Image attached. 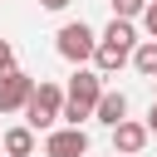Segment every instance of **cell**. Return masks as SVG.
<instances>
[{"label":"cell","mask_w":157,"mask_h":157,"mask_svg":"<svg viewBox=\"0 0 157 157\" xmlns=\"http://www.w3.org/2000/svg\"><path fill=\"white\" fill-rule=\"evenodd\" d=\"M64 103H69V88H59V83L39 78V83H34V93H29V103H25V123H29L34 132H49V128H59Z\"/></svg>","instance_id":"cell-1"},{"label":"cell","mask_w":157,"mask_h":157,"mask_svg":"<svg viewBox=\"0 0 157 157\" xmlns=\"http://www.w3.org/2000/svg\"><path fill=\"white\" fill-rule=\"evenodd\" d=\"M98 98H103V74H98V69H78V74L69 78V103H64V123H83V118H93Z\"/></svg>","instance_id":"cell-2"},{"label":"cell","mask_w":157,"mask_h":157,"mask_svg":"<svg viewBox=\"0 0 157 157\" xmlns=\"http://www.w3.org/2000/svg\"><path fill=\"white\" fill-rule=\"evenodd\" d=\"M59 54L69 59V64H88L93 54H98V34L78 20V25H64L59 29Z\"/></svg>","instance_id":"cell-3"},{"label":"cell","mask_w":157,"mask_h":157,"mask_svg":"<svg viewBox=\"0 0 157 157\" xmlns=\"http://www.w3.org/2000/svg\"><path fill=\"white\" fill-rule=\"evenodd\" d=\"M88 152V132L78 123H64V128H49L44 137V157H83Z\"/></svg>","instance_id":"cell-4"},{"label":"cell","mask_w":157,"mask_h":157,"mask_svg":"<svg viewBox=\"0 0 157 157\" xmlns=\"http://www.w3.org/2000/svg\"><path fill=\"white\" fill-rule=\"evenodd\" d=\"M29 93H34V78H29L25 69L0 74V113H20V108L29 103Z\"/></svg>","instance_id":"cell-5"},{"label":"cell","mask_w":157,"mask_h":157,"mask_svg":"<svg viewBox=\"0 0 157 157\" xmlns=\"http://www.w3.org/2000/svg\"><path fill=\"white\" fill-rule=\"evenodd\" d=\"M147 137H152V128H147V123H132V118H123V123L113 128V152H128V157H137V152L147 147Z\"/></svg>","instance_id":"cell-6"},{"label":"cell","mask_w":157,"mask_h":157,"mask_svg":"<svg viewBox=\"0 0 157 157\" xmlns=\"http://www.w3.org/2000/svg\"><path fill=\"white\" fill-rule=\"evenodd\" d=\"M93 118H98L103 128H118V123L128 118V93H118V88H103V98H98Z\"/></svg>","instance_id":"cell-7"},{"label":"cell","mask_w":157,"mask_h":157,"mask_svg":"<svg viewBox=\"0 0 157 157\" xmlns=\"http://www.w3.org/2000/svg\"><path fill=\"white\" fill-rule=\"evenodd\" d=\"M132 59V49H123V44H108V39H98V54H93V69L103 74V78H113L123 64Z\"/></svg>","instance_id":"cell-8"},{"label":"cell","mask_w":157,"mask_h":157,"mask_svg":"<svg viewBox=\"0 0 157 157\" xmlns=\"http://www.w3.org/2000/svg\"><path fill=\"white\" fill-rule=\"evenodd\" d=\"M5 152H10V157H29V152H34V128H29V123H25V128H10V132H5Z\"/></svg>","instance_id":"cell-9"},{"label":"cell","mask_w":157,"mask_h":157,"mask_svg":"<svg viewBox=\"0 0 157 157\" xmlns=\"http://www.w3.org/2000/svg\"><path fill=\"white\" fill-rule=\"evenodd\" d=\"M132 69L147 74V78H157V39H142V44L132 49Z\"/></svg>","instance_id":"cell-10"},{"label":"cell","mask_w":157,"mask_h":157,"mask_svg":"<svg viewBox=\"0 0 157 157\" xmlns=\"http://www.w3.org/2000/svg\"><path fill=\"white\" fill-rule=\"evenodd\" d=\"M113 5V15H123V20H142V10L152 5V0H108Z\"/></svg>","instance_id":"cell-11"},{"label":"cell","mask_w":157,"mask_h":157,"mask_svg":"<svg viewBox=\"0 0 157 157\" xmlns=\"http://www.w3.org/2000/svg\"><path fill=\"white\" fill-rule=\"evenodd\" d=\"M15 69V49H10V39H0V74H10Z\"/></svg>","instance_id":"cell-12"},{"label":"cell","mask_w":157,"mask_h":157,"mask_svg":"<svg viewBox=\"0 0 157 157\" xmlns=\"http://www.w3.org/2000/svg\"><path fill=\"white\" fill-rule=\"evenodd\" d=\"M142 29H147V34H152V39H157V0H152V5H147V10H142Z\"/></svg>","instance_id":"cell-13"},{"label":"cell","mask_w":157,"mask_h":157,"mask_svg":"<svg viewBox=\"0 0 157 157\" xmlns=\"http://www.w3.org/2000/svg\"><path fill=\"white\" fill-rule=\"evenodd\" d=\"M147 128L157 132V98H152V108H147Z\"/></svg>","instance_id":"cell-14"},{"label":"cell","mask_w":157,"mask_h":157,"mask_svg":"<svg viewBox=\"0 0 157 157\" xmlns=\"http://www.w3.org/2000/svg\"><path fill=\"white\" fill-rule=\"evenodd\" d=\"M39 5H44V10H64L69 0H39Z\"/></svg>","instance_id":"cell-15"},{"label":"cell","mask_w":157,"mask_h":157,"mask_svg":"<svg viewBox=\"0 0 157 157\" xmlns=\"http://www.w3.org/2000/svg\"><path fill=\"white\" fill-rule=\"evenodd\" d=\"M113 157H128V152H113Z\"/></svg>","instance_id":"cell-16"},{"label":"cell","mask_w":157,"mask_h":157,"mask_svg":"<svg viewBox=\"0 0 157 157\" xmlns=\"http://www.w3.org/2000/svg\"><path fill=\"white\" fill-rule=\"evenodd\" d=\"M152 83H157V78H152Z\"/></svg>","instance_id":"cell-17"}]
</instances>
